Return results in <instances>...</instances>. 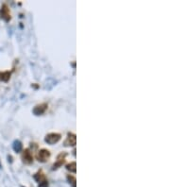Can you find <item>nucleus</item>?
I'll return each instance as SVG.
<instances>
[{
	"instance_id": "obj_8",
	"label": "nucleus",
	"mask_w": 170,
	"mask_h": 187,
	"mask_svg": "<svg viewBox=\"0 0 170 187\" xmlns=\"http://www.w3.org/2000/svg\"><path fill=\"white\" fill-rule=\"evenodd\" d=\"M12 76L11 71H4V72H0V81H4L7 82Z\"/></svg>"
},
{
	"instance_id": "obj_7",
	"label": "nucleus",
	"mask_w": 170,
	"mask_h": 187,
	"mask_svg": "<svg viewBox=\"0 0 170 187\" xmlns=\"http://www.w3.org/2000/svg\"><path fill=\"white\" fill-rule=\"evenodd\" d=\"M76 143H77L76 134L69 132L67 134V137H66L65 141H64V146L65 147H74V146H76Z\"/></svg>"
},
{
	"instance_id": "obj_6",
	"label": "nucleus",
	"mask_w": 170,
	"mask_h": 187,
	"mask_svg": "<svg viewBox=\"0 0 170 187\" xmlns=\"http://www.w3.org/2000/svg\"><path fill=\"white\" fill-rule=\"evenodd\" d=\"M65 157H66V153L65 152L60 153L59 156L57 157L56 163L53 164V169H57V168H59L60 166H62L65 163Z\"/></svg>"
},
{
	"instance_id": "obj_12",
	"label": "nucleus",
	"mask_w": 170,
	"mask_h": 187,
	"mask_svg": "<svg viewBox=\"0 0 170 187\" xmlns=\"http://www.w3.org/2000/svg\"><path fill=\"white\" fill-rule=\"evenodd\" d=\"M67 179L69 180V183H71L73 187H76V178L74 176L68 175L67 176Z\"/></svg>"
},
{
	"instance_id": "obj_4",
	"label": "nucleus",
	"mask_w": 170,
	"mask_h": 187,
	"mask_svg": "<svg viewBox=\"0 0 170 187\" xmlns=\"http://www.w3.org/2000/svg\"><path fill=\"white\" fill-rule=\"evenodd\" d=\"M0 16H1V18H3L5 21H10L12 19L10 9L6 4H3L1 9H0Z\"/></svg>"
},
{
	"instance_id": "obj_5",
	"label": "nucleus",
	"mask_w": 170,
	"mask_h": 187,
	"mask_svg": "<svg viewBox=\"0 0 170 187\" xmlns=\"http://www.w3.org/2000/svg\"><path fill=\"white\" fill-rule=\"evenodd\" d=\"M47 107H48V105L46 103H42V104L35 106L32 112L35 115H42L45 112V111L47 110Z\"/></svg>"
},
{
	"instance_id": "obj_10",
	"label": "nucleus",
	"mask_w": 170,
	"mask_h": 187,
	"mask_svg": "<svg viewBox=\"0 0 170 187\" xmlns=\"http://www.w3.org/2000/svg\"><path fill=\"white\" fill-rule=\"evenodd\" d=\"M23 148V146H22V143L20 141H15L14 144H13V149L14 151L16 152H20Z\"/></svg>"
},
{
	"instance_id": "obj_13",
	"label": "nucleus",
	"mask_w": 170,
	"mask_h": 187,
	"mask_svg": "<svg viewBox=\"0 0 170 187\" xmlns=\"http://www.w3.org/2000/svg\"><path fill=\"white\" fill-rule=\"evenodd\" d=\"M38 187H48V181L46 180V179H44L43 181L39 182Z\"/></svg>"
},
{
	"instance_id": "obj_1",
	"label": "nucleus",
	"mask_w": 170,
	"mask_h": 187,
	"mask_svg": "<svg viewBox=\"0 0 170 187\" xmlns=\"http://www.w3.org/2000/svg\"><path fill=\"white\" fill-rule=\"evenodd\" d=\"M50 156H51V153H50L49 150H47V149H45V148H42V149H40V150L37 152V154H36V159H37L39 162H41V163H45V162H47V161L49 160Z\"/></svg>"
},
{
	"instance_id": "obj_3",
	"label": "nucleus",
	"mask_w": 170,
	"mask_h": 187,
	"mask_svg": "<svg viewBox=\"0 0 170 187\" xmlns=\"http://www.w3.org/2000/svg\"><path fill=\"white\" fill-rule=\"evenodd\" d=\"M22 160H23V163L26 164H30L33 163V156H32L31 151L28 148H26V149L23 150Z\"/></svg>"
},
{
	"instance_id": "obj_11",
	"label": "nucleus",
	"mask_w": 170,
	"mask_h": 187,
	"mask_svg": "<svg viewBox=\"0 0 170 187\" xmlns=\"http://www.w3.org/2000/svg\"><path fill=\"white\" fill-rule=\"evenodd\" d=\"M66 169L70 172H73V173H76L77 171V168H76V162H72L70 164H68L66 165Z\"/></svg>"
},
{
	"instance_id": "obj_9",
	"label": "nucleus",
	"mask_w": 170,
	"mask_h": 187,
	"mask_svg": "<svg viewBox=\"0 0 170 187\" xmlns=\"http://www.w3.org/2000/svg\"><path fill=\"white\" fill-rule=\"evenodd\" d=\"M34 179H35L38 182H41V181H43L44 179H45V176H44V172H43L42 170H40V171H38V172L34 175Z\"/></svg>"
},
{
	"instance_id": "obj_2",
	"label": "nucleus",
	"mask_w": 170,
	"mask_h": 187,
	"mask_svg": "<svg viewBox=\"0 0 170 187\" xmlns=\"http://www.w3.org/2000/svg\"><path fill=\"white\" fill-rule=\"evenodd\" d=\"M62 136L60 133H56V132H51V133H48L45 135L44 137V141L45 143L49 144V145H54V144H57L60 140H61Z\"/></svg>"
}]
</instances>
